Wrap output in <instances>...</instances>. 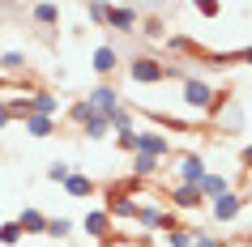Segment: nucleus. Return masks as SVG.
Here are the masks:
<instances>
[{
	"label": "nucleus",
	"instance_id": "3",
	"mask_svg": "<svg viewBox=\"0 0 252 247\" xmlns=\"http://www.w3.org/2000/svg\"><path fill=\"white\" fill-rule=\"evenodd\" d=\"M137 154L154 158V162H167L171 158V137L162 128H137Z\"/></svg>",
	"mask_w": 252,
	"mask_h": 247
},
{
	"label": "nucleus",
	"instance_id": "35",
	"mask_svg": "<svg viewBox=\"0 0 252 247\" xmlns=\"http://www.w3.org/2000/svg\"><path fill=\"white\" fill-rule=\"evenodd\" d=\"M239 60H244V64L252 68V47H244V52H239Z\"/></svg>",
	"mask_w": 252,
	"mask_h": 247
},
{
	"label": "nucleus",
	"instance_id": "33",
	"mask_svg": "<svg viewBox=\"0 0 252 247\" xmlns=\"http://www.w3.org/2000/svg\"><path fill=\"white\" fill-rule=\"evenodd\" d=\"M239 166L252 175V145H244V149H239Z\"/></svg>",
	"mask_w": 252,
	"mask_h": 247
},
{
	"label": "nucleus",
	"instance_id": "34",
	"mask_svg": "<svg viewBox=\"0 0 252 247\" xmlns=\"http://www.w3.org/2000/svg\"><path fill=\"white\" fill-rule=\"evenodd\" d=\"M9 124H13V115H9V107L0 103V128H9Z\"/></svg>",
	"mask_w": 252,
	"mask_h": 247
},
{
	"label": "nucleus",
	"instance_id": "5",
	"mask_svg": "<svg viewBox=\"0 0 252 247\" xmlns=\"http://www.w3.org/2000/svg\"><path fill=\"white\" fill-rule=\"evenodd\" d=\"M171 170H175V183H188V188H197L201 179H205V158L197 154V149H188V154H180L171 162Z\"/></svg>",
	"mask_w": 252,
	"mask_h": 247
},
{
	"label": "nucleus",
	"instance_id": "27",
	"mask_svg": "<svg viewBox=\"0 0 252 247\" xmlns=\"http://www.w3.org/2000/svg\"><path fill=\"white\" fill-rule=\"evenodd\" d=\"M86 17H90V26L107 30V17H111V4H86Z\"/></svg>",
	"mask_w": 252,
	"mask_h": 247
},
{
	"label": "nucleus",
	"instance_id": "6",
	"mask_svg": "<svg viewBox=\"0 0 252 247\" xmlns=\"http://www.w3.org/2000/svg\"><path fill=\"white\" fill-rule=\"evenodd\" d=\"M239 213H244V196L231 188V192H222L218 200H210V218L218 221V226H231V221H239Z\"/></svg>",
	"mask_w": 252,
	"mask_h": 247
},
{
	"label": "nucleus",
	"instance_id": "16",
	"mask_svg": "<svg viewBox=\"0 0 252 247\" xmlns=\"http://www.w3.org/2000/svg\"><path fill=\"white\" fill-rule=\"evenodd\" d=\"M107 124H111V132H137V111L133 107H124L120 103L111 115H107Z\"/></svg>",
	"mask_w": 252,
	"mask_h": 247
},
{
	"label": "nucleus",
	"instance_id": "19",
	"mask_svg": "<svg viewBox=\"0 0 252 247\" xmlns=\"http://www.w3.org/2000/svg\"><path fill=\"white\" fill-rule=\"evenodd\" d=\"M30 22L43 26V30H52V26H60V9H56V4H34V9H30Z\"/></svg>",
	"mask_w": 252,
	"mask_h": 247
},
{
	"label": "nucleus",
	"instance_id": "2",
	"mask_svg": "<svg viewBox=\"0 0 252 247\" xmlns=\"http://www.w3.org/2000/svg\"><path fill=\"white\" fill-rule=\"evenodd\" d=\"M180 103L192 107L197 115H210L214 103H218V90H214L205 77H184V85H180Z\"/></svg>",
	"mask_w": 252,
	"mask_h": 247
},
{
	"label": "nucleus",
	"instance_id": "32",
	"mask_svg": "<svg viewBox=\"0 0 252 247\" xmlns=\"http://www.w3.org/2000/svg\"><path fill=\"white\" fill-rule=\"evenodd\" d=\"M197 13H201V17H218V13H222V4H214V0H205V4H197Z\"/></svg>",
	"mask_w": 252,
	"mask_h": 247
},
{
	"label": "nucleus",
	"instance_id": "11",
	"mask_svg": "<svg viewBox=\"0 0 252 247\" xmlns=\"http://www.w3.org/2000/svg\"><path fill=\"white\" fill-rule=\"evenodd\" d=\"M90 64H94V73H98V77H111V73L120 68V52L111 47V43H98V47H94V55H90Z\"/></svg>",
	"mask_w": 252,
	"mask_h": 247
},
{
	"label": "nucleus",
	"instance_id": "26",
	"mask_svg": "<svg viewBox=\"0 0 252 247\" xmlns=\"http://www.w3.org/2000/svg\"><path fill=\"white\" fill-rule=\"evenodd\" d=\"M13 243H22V226H17V218L13 221H0V247H13Z\"/></svg>",
	"mask_w": 252,
	"mask_h": 247
},
{
	"label": "nucleus",
	"instance_id": "10",
	"mask_svg": "<svg viewBox=\"0 0 252 247\" xmlns=\"http://www.w3.org/2000/svg\"><path fill=\"white\" fill-rule=\"evenodd\" d=\"M167 200H171L167 209H175V213H197V209L205 205L201 192H197V188H188V183H175L171 192H167Z\"/></svg>",
	"mask_w": 252,
	"mask_h": 247
},
{
	"label": "nucleus",
	"instance_id": "21",
	"mask_svg": "<svg viewBox=\"0 0 252 247\" xmlns=\"http://www.w3.org/2000/svg\"><path fill=\"white\" fill-rule=\"evenodd\" d=\"M22 128H26V137H39V141H43V137H52V132H56V119H43V115H30L26 124H22Z\"/></svg>",
	"mask_w": 252,
	"mask_h": 247
},
{
	"label": "nucleus",
	"instance_id": "9",
	"mask_svg": "<svg viewBox=\"0 0 252 247\" xmlns=\"http://www.w3.org/2000/svg\"><path fill=\"white\" fill-rule=\"evenodd\" d=\"M86 103H90L94 111H98V115H111V111H116V107L124 103V98L116 94V85H111V81H98V85H94V90L86 94Z\"/></svg>",
	"mask_w": 252,
	"mask_h": 247
},
{
	"label": "nucleus",
	"instance_id": "29",
	"mask_svg": "<svg viewBox=\"0 0 252 247\" xmlns=\"http://www.w3.org/2000/svg\"><path fill=\"white\" fill-rule=\"evenodd\" d=\"M68 175H73V166H68V162H60V158H56V162H47V179H52V183H60V188H64Z\"/></svg>",
	"mask_w": 252,
	"mask_h": 247
},
{
	"label": "nucleus",
	"instance_id": "31",
	"mask_svg": "<svg viewBox=\"0 0 252 247\" xmlns=\"http://www.w3.org/2000/svg\"><path fill=\"white\" fill-rule=\"evenodd\" d=\"M192 247H226V239H218V234H210V230H197Z\"/></svg>",
	"mask_w": 252,
	"mask_h": 247
},
{
	"label": "nucleus",
	"instance_id": "30",
	"mask_svg": "<svg viewBox=\"0 0 252 247\" xmlns=\"http://www.w3.org/2000/svg\"><path fill=\"white\" fill-rule=\"evenodd\" d=\"M116 149H124V154L133 158L137 154V132H116Z\"/></svg>",
	"mask_w": 252,
	"mask_h": 247
},
{
	"label": "nucleus",
	"instance_id": "23",
	"mask_svg": "<svg viewBox=\"0 0 252 247\" xmlns=\"http://www.w3.org/2000/svg\"><path fill=\"white\" fill-rule=\"evenodd\" d=\"M90 115H94V107L86 103V98H77V103H73V107L64 111V119H68V124H77V128H81V124H86Z\"/></svg>",
	"mask_w": 252,
	"mask_h": 247
},
{
	"label": "nucleus",
	"instance_id": "4",
	"mask_svg": "<svg viewBox=\"0 0 252 247\" xmlns=\"http://www.w3.org/2000/svg\"><path fill=\"white\" fill-rule=\"evenodd\" d=\"M210 115H214V124H218L222 132H244V107H239L231 94L218 90V103H214Z\"/></svg>",
	"mask_w": 252,
	"mask_h": 247
},
{
	"label": "nucleus",
	"instance_id": "22",
	"mask_svg": "<svg viewBox=\"0 0 252 247\" xmlns=\"http://www.w3.org/2000/svg\"><path fill=\"white\" fill-rule=\"evenodd\" d=\"M137 30H141V34H146L150 43H162V39H167V26H162V17H158V13H150Z\"/></svg>",
	"mask_w": 252,
	"mask_h": 247
},
{
	"label": "nucleus",
	"instance_id": "14",
	"mask_svg": "<svg viewBox=\"0 0 252 247\" xmlns=\"http://www.w3.org/2000/svg\"><path fill=\"white\" fill-rule=\"evenodd\" d=\"M17 226H22V234H34V239H43V234H47V213H43V209H22Z\"/></svg>",
	"mask_w": 252,
	"mask_h": 247
},
{
	"label": "nucleus",
	"instance_id": "13",
	"mask_svg": "<svg viewBox=\"0 0 252 247\" xmlns=\"http://www.w3.org/2000/svg\"><path fill=\"white\" fill-rule=\"evenodd\" d=\"M197 192H201V200L210 205V200H218L222 192H231V183H226V175H218V170H205V179L197 183Z\"/></svg>",
	"mask_w": 252,
	"mask_h": 247
},
{
	"label": "nucleus",
	"instance_id": "8",
	"mask_svg": "<svg viewBox=\"0 0 252 247\" xmlns=\"http://www.w3.org/2000/svg\"><path fill=\"white\" fill-rule=\"evenodd\" d=\"M137 26H141V9H133V4H111V17H107V30L111 34H133Z\"/></svg>",
	"mask_w": 252,
	"mask_h": 247
},
{
	"label": "nucleus",
	"instance_id": "28",
	"mask_svg": "<svg viewBox=\"0 0 252 247\" xmlns=\"http://www.w3.org/2000/svg\"><path fill=\"white\" fill-rule=\"evenodd\" d=\"M180 226H184V221H180V213L162 205V213H158V230H162V234H171V230H180Z\"/></svg>",
	"mask_w": 252,
	"mask_h": 247
},
{
	"label": "nucleus",
	"instance_id": "7",
	"mask_svg": "<svg viewBox=\"0 0 252 247\" xmlns=\"http://www.w3.org/2000/svg\"><path fill=\"white\" fill-rule=\"evenodd\" d=\"M81 230L90 234L94 243H111V239H116V221L107 218L103 209H90V213L81 218Z\"/></svg>",
	"mask_w": 252,
	"mask_h": 247
},
{
	"label": "nucleus",
	"instance_id": "17",
	"mask_svg": "<svg viewBox=\"0 0 252 247\" xmlns=\"http://www.w3.org/2000/svg\"><path fill=\"white\" fill-rule=\"evenodd\" d=\"M30 68V60H26V52H0V73H13V77H22V73H26Z\"/></svg>",
	"mask_w": 252,
	"mask_h": 247
},
{
	"label": "nucleus",
	"instance_id": "18",
	"mask_svg": "<svg viewBox=\"0 0 252 247\" xmlns=\"http://www.w3.org/2000/svg\"><path fill=\"white\" fill-rule=\"evenodd\" d=\"M77 132H81V137H86V141H103L107 132H111V124H107V115H98V111H94V115L86 119V124H81Z\"/></svg>",
	"mask_w": 252,
	"mask_h": 247
},
{
	"label": "nucleus",
	"instance_id": "15",
	"mask_svg": "<svg viewBox=\"0 0 252 247\" xmlns=\"http://www.w3.org/2000/svg\"><path fill=\"white\" fill-rule=\"evenodd\" d=\"M158 170H162V162H154V158H146V154H133V166H128V179L146 183V179H154Z\"/></svg>",
	"mask_w": 252,
	"mask_h": 247
},
{
	"label": "nucleus",
	"instance_id": "12",
	"mask_svg": "<svg viewBox=\"0 0 252 247\" xmlns=\"http://www.w3.org/2000/svg\"><path fill=\"white\" fill-rule=\"evenodd\" d=\"M30 115L56 119V115H60V98H56L52 90H34V94H30Z\"/></svg>",
	"mask_w": 252,
	"mask_h": 247
},
{
	"label": "nucleus",
	"instance_id": "20",
	"mask_svg": "<svg viewBox=\"0 0 252 247\" xmlns=\"http://www.w3.org/2000/svg\"><path fill=\"white\" fill-rule=\"evenodd\" d=\"M64 192L77 196V200H86V196H94V179H86V175H77V170H73V175L64 179Z\"/></svg>",
	"mask_w": 252,
	"mask_h": 247
},
{
	"label": "nucleus",
	"instance_id": "24",
	"mask_svg": "<svg viewBox=\"0 0 252 247\" xmlns=\"http://www.w3.org/2000/svg\"><path fill=\"white\" fill-rule=\"evenodd\" d=\"M73 234V221L68 218H47V234L43 239H68Z\"/></svg>",
	"mask_w": 252,
	"mask_h": 247
},
{
	"label": "nucleus",
	"instance_id": "1",
	"mask_svg": "<svg viewBox=\"0 0 252 247\" xmlns=\"http://www.w3.org/2000/svg\"><path fill=\"white\" fill-rule=\"evenodd\" d=\"M124 68H128V77H133L137 85H162V81H171V77H175V68H171V64H162L158 55H133Z\"/></svg>",
	"mask_w": 252,
	"mask_h": 247
},
{
	"label": "nucleus",
	"instance_id": "36",
	"mask_svg": "<svg viewBox=\"0 0 252 247\" xmlns=\"http://www.w3.org/2000/svg\"><path fill=\"white\" fill-rule=\"evenodd\" d=\"M248 247H252V243H248Z\"/></svg>",
	"mask_w": 252,
	"mask_h": 247
},
{
	"label": "nucleus",
	"instance_id": "25",
	"mask_svg": "<svg viewBox=\"0 0 252 247\" xmlns=\"http://www.w3.org/2000/svg\"><path fill=\"white\" fill-rule=\"evenodd\" d=\"M192 239H197V226H180L167 234V247H192Z\"/></svg>",
	"mask_w": 252,
	"mask_h": 247
}]
</instances>
